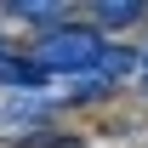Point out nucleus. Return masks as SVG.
I'll return each instance as SVG.
<instances>
[{"mask_svg":"<svg viewBox=\"0 0 148 148\" xmlns=\"http://www.w3.org/2000/svg\"><path fill=\"white\" fill-rule=\"evenodd\" d=\"M57 103L46 91H6L0 97V125H23V120H46Z\"/></svg>","mask_w":148,"mask_h":148,"instance_id":"nucleus-2","label":"nucleus"},{"mask_svg":"<svg viewBox=\"0 0 148 148\" xmlns=\"http://www.w3.org/2000/svg\"><path fill=\"white\" fill-rule=\"evenodd\" d=\"M6 12H12L17 23H46V34L63 29V17H69V6H63V0H12Z\"/></svg>","mask_w":148,"mask_h":148,"instance_id":"nucleus-3","label":"nucleus"},{"mask_svg":"<svg viewBox=\"0 0 148 148\" xmlns=\"http://www.w3.org/2000/svg\"><path fill=\"white\" fill-rule=\"evenodd\" d=\"M91 17L103 23V29H131V23H143V17H148V6H143V0H97Z\"/></svg>","mask_w":148,"mask_h":148,"instance_id":"nucleus-4","label":"nucleus"},{"mask_svg":"<svg viewBox=\"0 0 148 148\" xmlns=\"http://www.w3.org/2000/svg\"><path fill=\"white\" fill-rule=\"evenodd\" d=\"M143 91H148V51H143Z\"/></svg>","mask_w":148,"mask_h":148,"instance_id":"nucleus-5","label":"nucleus"},{"mask_svg":"<svg viewBox=\"0 0 148 148\" xmlns=\"http://www.w3.org/2000/svg\"><path fill=\"white\" fill-rule=\"evenodd\" d=\"M103 46H108V40L97 34V29H74V23H63V29H51V34H40L34 46H29V63H34L40 74H69V80H80V74L97 69Z\"/></svg>","mask_w":148,"mask_h":148,"instance_id":"nucleus-1","label":"nucleus"}]
</instances>
